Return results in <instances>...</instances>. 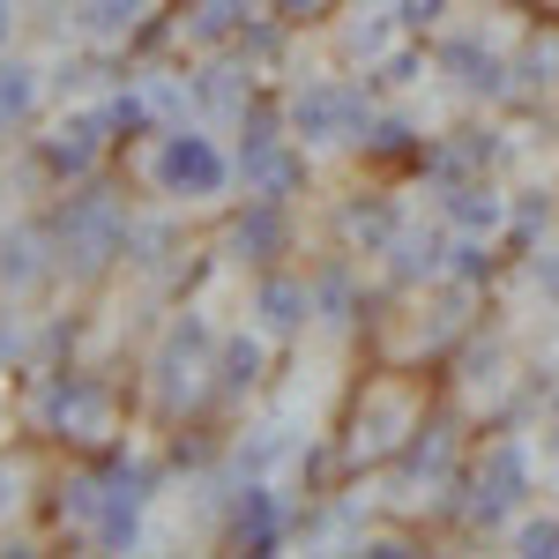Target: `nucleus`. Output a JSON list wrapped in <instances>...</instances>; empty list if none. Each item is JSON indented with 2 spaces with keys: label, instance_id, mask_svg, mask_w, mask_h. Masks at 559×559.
Here are the masks:
<instances>
[{
  "label": "nucleus",
  "instance_id": "obj_1",
  "mask_svg": "<svg viewBox=\"0 0 559 559\" xmlns=\"http://www.w3.org/2000/svg\"><path fill=\"white\" fill-rule=\"evenodd\" d=\"M150 179H157L165 194H187V202H210V194H224V157H216V142H210V134L165 128V142H157V157H150Z\"/></svg>",
  "mask_w": 559,
  "mask_h": 559
},
{
  "label": "nucleus",
  "instance_id": "obj_2",
  "mask_svg": "<svg viewBox=\"0 0 559 559\" xmlns=\"http://www.w3.org/2000/svg\"><path fill=\"white\" fill-rule=\"evenodd\" d=\"M292 128L306 134V142H344V134H366V97L350 83H313L292 105Z\"/></svg>",
  "mask_w": 559,
  "mask_h": 559
},
{
  "label": "nucleus",
  "instance_id": "obj_3",
  "mask_svg": "<svg viewBox=\"0 0 559 559\" xmlns=\"http://www.w3.org/2000/svg\"><path fill=\"white\" fill-rule=\"evenodd\" d=\"M239 165H247V194H261V202H284V194L299 187V150L269 128V120H254L247 157H239Z\"/></svg>",
  "mask_w": 559,
  "mask_h": 559
},
{
  "label": "nucleus",
  "instance_id": "obj_4",
  "mask_svg": "<svg viewBox=\"0 0 559 559\" xmlns=\"http://www.w3.org/2000/svg\"><path fill=\"white\" fill-rule=\"evenodd\" d=\"M60 247H75V261H105V254H120L128 247V216L112 210L105 194H83L75 210H68V224H60Z\"/></svg>",
  "mask_w": 559,
  "mask_h": 559
},
{
  "label": "nucleus",
  "instance_id": "obj_5",
  "mask_svg": "<svg viewBox=\"0 0 559 559\" xmlns=\"http://www.w3.org/2000/svg\"><path fill=\"white\" fill-rule=\"evenodd\" d=\"M515 500H522V448H515V440H500V448H492V485L477 492V515L500 522Z\"/></svg>",
  "mask_w": 559,
  "mask_h": 559
},
{
  "label": "nucleus",
  "instance_id": "obj_6",
  "mask_svg": "<svg viewBox=\"0 0 559 559\" xmlns=\"http://www.w3.org/2000/svg\"><path fill=\"white\" fill-rule=\"evenodd\" d=\"M448 75H455L463 90H500L508 68H500V52H485L477 38H455V45H448Z\"/></svg>",
  "mask_w": 559,
  "mask_h": 559
},
{
  "label": "nucleus",
  "instance_id": "obj_7",
  "mask_svg": "<svg viewBox=\"0 0 559 559\" xmlns=\"http://www.w3.org/2000/svg\"><path fill=\"white\" fill-rule=\"evenodd\" d=\"M254 306H261V321H269V329H299L306 313H313V299H306V284H292V276H269Z\"/></svg>",
  "mask_w": 559,
  "mask_h": 559
},
{
  "label": "nucleus",
  "instance_id": "obj_8",
  "mask_svg": "<svg viewBox=\"0 0 559 559\" xmlns=\"http://www.w3.org/2000/svg\"><path fill=\"white\" fill-rule=\"evenodd\" d=\"M45 157H52L60 173H83L90 157H97V120H60L52 142H45Z\"/></svg>",
  "mask_w": 559,
  "mask_h": 559
},
{
  "label": "nucleus",
  "instance_id": "obj_9",
  "mask_svg": "<svg viewBox=\"0 0 559 559\" xmlns=\"http://www.w3.org/2000/svg\"><path fill=\"white\" fill-rule=\"evenodd\" d=\"M448 210H455L463 231H492V224H500V194H492V187H455Z\"/></svg>",
  "mask_w": 559,
  "mask_h": 559
},
{
  "label": "nucleus",
  "instance_id": "obj_10",
  "mask_svg": "<svg viewBox=\"0 0 559 559\" xmlns=\"http://www.w3.org/2000/svg\"><path fill=\"white\" fill-rule=\"evenodd\" d=\"M45 261H38V231H15V239H0V284H31Z\"/></svg>",
  "mask_w": 559,
  "mask_h": 559
},
{
  "label": "nucleus",
  "instance_id": "obj_11",
  "mask_svg": "<svg viewBox=\"0 0 559 559\" xmlns=\"http://www.w3.org/2000/svg\"><path fill=\"white\" fill-rule=\"evenodd\" d=\"M31 97H38V75H31L23 60H8V68H0V120H23Z\"/></svg>",
  "mask_w": 559,
  "mask_h": 559
},
{
  "label": "nucleus",
  "instance_id": "obj_12",
  "mask_svg": "<svg viewBox=\"0 0 559 559\" xmlns=\"http://www.w3.org/2000/svg\"><path fill=\"white\" fill-rule=\"evenodd\" d=\"M395 269H403V276H418V269H426V276H432V269H440V239H432V231H426V239H418V231H403V239H395Z\"/></svg>",
  "mask_w": 559,
  "mask_h": 559
},
{
  "label": "nucleus",
  "instance_id": "obj_13",
  "mask_svg": "<svg viewBox=\"0 0 559 559\" xmlns=\"http://www.w3.org/2000/svg\"><path fill=\"white\" fill-rule=\"evenodd\" d=\"M134 8H142V0H90V31H97V38H112V31H128L134 23Z\"/></svg>",
  "mask_w": 559,
  "mask_h": 559
},
{
  "label": "nucleus",
  "instance_id": "obj_14",
  "mask_svg": "<svg viewBox=\"0 0 559 559\" xmlns=\"http://www.w3.org/2000/svg\"><path fill=\"white\" fill-rule=\"evenodd\" d=\"M239 530H247L254 545H269V537H276V500H269V492H254V500H247V515H239Z\"/></svg>",
  "mask_w": 559,
  "mask_h": 559
},
{
  "label": "nucleus",
  "instance_id": "obj_15",
  "mask_svg": "<svg viewBox=\"0 0 559 559\" xmlns=\"http://www.w3.org/2000/svg\"><path fill=\"white\" fill-rule=\"evenodd\" d=\"M231 8H239V0H202V23H194V31H202V38H224V31H231Z\"/></svg>",
  "mask_w": 559,
  "mask_h": 559
},
{
  "label": "nucleus",
  "instance_id": "obj_16",
  "mask_svg": "<svg viewBox=\"0 0 559 559\" xmlns=\"http://www.w3.org/2000/svg\"><path fill=\"white\" fill-rule=\"evenodd\" d=\"M254 366H261V350H254V344H231V358H224V381H231V388L254 381Z\"/></svg>",
  "mask_w": 559,
  "mask_h": 559
},
{
  "label": "nucleus",
  "instance_id": "obj_17",
  "mask_svg": "<svg viewBox=\"0 0 559 559\" xmlns=\"http://www.w3.org/2000/svg\"><path fill=\"white\" fill-rule=\"evenodd\" d=\"M522 552H559V522H530L522 530Z\"/></svg>",
  "mask_w": 559,
  "mask_h": 559
},
{
  "label": "nucleus",
  "instance_id": "obj_18",
  "mask_svg": "<svg viewBox=\"0 0 559 559\" xmlns=\"http://www.w3.org/2000/svg\"><path fill=\"white\" fill-rule=\"evenodd\" d=\"M388 411H395V395H381V418H373V426H388ZM366 448H388V432H366V426H358V455H366Z\"/></svg>",
  "mask_w": 559,
  "mask_h": 559
},
{
  "label": "nucleus",
  "instance_id": "obj_19",
  "mask_svg": "<svg viewBox=\"0 0 559 559\" xmlns=\"http://www.w3.org/2000/svg\"><path fill=\"white\" fill-rule=\"evenodd\" d=\"M403 142H411L403 120H381V128H373V150H403Z\"/></svg>",
  "mask_w": 559,
  "mask_h": 559
},
{
  "label": "nucleus",
  "instance_id": "obj_20",
  "mask_svg": "<svg viewBox=\"0 0 559 559\" xmlns=\"http://www.w3.org/2000/svg\"><path fill=\"white\" fill-rule=\"evenodd\" d=\"M448 0H403V23H440Z\"/></svg>",
  "mask_w": 559,
  "mask_h": 559
},
{
  "label": "nucleus",
  "instance_id": "obj_21",
  "mask_svg": "<svg viewBox=\"0 0 559 559\" xmlns=\"http://www.w3.org/2000/svg\"><path fill=\"white\" fill-rule=\"evenodd\" d=\"M537 284H545V292L559 299V254H537Z\"/></svg>",
  "mask_w": 559,
  "mask_h": 559
},
{
  "label": "nucleus",
  "instance_id": "obj_22",
  "mask_svg": "<svg viewBox=\"0 0 559 559\" xmlns=\"http://www.w3.org/2000/svg\"><path fill=\"white\" fill-rule=\"evenodd\" d=\"M8 500H15V492H8V477H0V508H8Z\"/></svg>",
  "mask_w": 559,
  "mask_h": 559
}]
</instances>
